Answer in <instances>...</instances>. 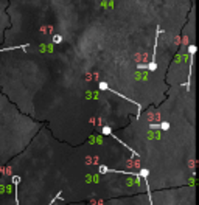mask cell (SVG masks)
I'll return each instance as SVG.
<instances>
[{
	"mask_svg": "<svg viewBox=\"0 0 199 205\" xmlns=\"http://www.w3.org/2000/svg\"><path fill=\"white\" fill-rule=\"evenodd\" d=\"M98 87H100V90H106V92H111V93H114V95H117V96H120V98H124L126 101H129V102H132V104H135V106L138 107V112H140V104H138L137 101H134V100H131L129 96H124L123 93H120V92H117V90H114L112 87H109V86H107V82H104V81H101V82L98 84Z\"/></svg>",
	"mask_w": 199,
	"mask_h": 205,
	"instance_id": "obj_1",
	"label": "cell"
},
{
	"mask_svg": "<svg viewBox=\"0 0 199 205\" xmlns=\"http://www.w3.org/2000/svg\"><path fill=\"white\" fill-rule=\"evenodd\" d=\"M143 180L145 183H146V191H148V197H149V205H154L153 204V196H151V191H149V182H148V176H149V171L146 170V168H142L140 170V174H138Z\"/></svg>",
	"mask_w": 199,
	"mask_h": 205,
	"instance_id": "obj_2",
	"label": "cell"
},
{
	"mask_svg": "<svg viewBox=\"0 0 199 205\" xmlns=\"http://www.w3.org/2000/svg\"><path fill=\"white\" fill-rule=\"evenodd\" d=\"M137 69H138V70H149V71H156V70H157V64H156V61H151L149 64H137Z\"/></svg>",
	"mask_w": 199,
	"mask_h": 205,
	"instance_id": "obj_3",
	"label": "cell"
},
{
	"mask_svg": "<svg viewBox=\"0 0 199 205\" xmlns=\"http://www.w3.org/2000/svg\"><path fill=\"white\" fill-rule=\"evenodd\" d=\"M149 128H151V129H160V131H170L171 124L168 123V121H162V123H153V124H149Z\"/></svg>",
	"mask_w": 199,
	"mask_h": 205,
	"instance_id": "obj_4",
	"label": "cell"
},
{
	"mask_svg": "<svg viewBox=\"0 0 199 205\" xmlns=\"http://www.w3.org/2000/svg\"><path fill=\"white\" fill-rule=\"evenodd\" d=\"M13 183H14V196H16V205H19V197H17V188H19V182H20V177L19 176H13Z\"/></svg>",
	"mask_w": 199,
	"mask_h": 205,
	"instance_id": "obj_5",
	"label": "cell"
},
{
	"mask_svg": "<svg viewBox=\"0 0 199 205\" xmlns=\"http://www.w3.org/2000/svg\"><path fill=\"white\" fill-rule=\"evenodd\" d=\"M28 47V44L25 45H17V47H7V48H0V51H8V50H16V48H22V50H25Z\"/></svg>",
	"mask_w": 199,
	"mask_h": 205,
	"instance_id": "obj_6",
	"label": "cell"
},
{
	"mask_svg": "<svg viewBox=\"0 0 199 205\" xmlns=\"http://www.w3.org/2000/svg\"><path fill=\"white\" fill-rule=\"evenodd\" d=\"M101 134H103V135H107V137H109V135L112 134V129L109 128V126H104V128L101 129Z\"/></svg>",
	"mask_w": 199,
	"mask_h": 205,
	"instance_id": "obj_7",
	"label": "cell"
},
{
	"mask_svg": "<svg viewBox=\"0 0 199 205\" xmlns=\"http://www.w3.org/2000/svg\"><path fill=\"white\" fill-rule=\"evenodd\" d=\"M61 199H62V191H59L58 194H56V196L50 201V204H48V205H53V202H55V201H61Z\"/></svg>",
	"mask_w": 199,
	"mask_h": 205,
	"instance_id": "obj_8",
	"label": "cell"
},
{
	"mask_svg": "<svg viewBox=\"0 0 199 205\" xmlns=\"http://www.w3.org/2000/svg\"><path fill=\"white\" fill-rule=\"evenodd\" d=\"M62 42V36L61 34H55L53 36V44H61Z\"/></svg>",
	"mask_w": 199,
	"mask_h": 205,
	"instance_id": "obj_9",
	"label": "cell"
}]
</instances>
